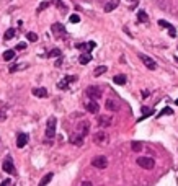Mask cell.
<instances>
[{
	"instance_id": "obj_1",
	"label": "cell",
	"mask_w": 178,
	"mask_h": 186,
	"mask_svg": "<svg viewBox=\"0 0 178 186\" xmlns=\"http://www.w3.org/2000/svg\"><path fill=\"white\" fill-rule=\"evenodd\" d=\"M56 129H57V119H56V116H51L46 123V137L52 139L56 135Z\"/></svg>"
},
{
	"instance_id": "obj_2",
	"label": "cell",
	"mask_w": 178,
	"mask_h": 186,
	"mask_svg": "<svg viewBox=\"0 0 178 186\" xmlns=\"http://www.w3.org/2000/svg\"><path fill=\"white\" fill-rule=\"evenodd\" d=\"M136 162H137V165L144 170H152L155 167V160L151 159V157H139Z\"/></svg>"
},
{
	"instance_id": "obj_3",
	"label": "cell",
	"mask_w": 178,
	"mask_h": 186,
	"mask_svg": "<svg viewBox=\"0 0 178 186\" xmlns=\"http://www.w3.org/2000/svg\"><path fill=\"white\" fill-rule=\"evenodd\" d=\"M91 165L98 170H105L108 167V159H106L105 155H96V157H93V160H91Z\"/></svg>"
},
{
	"instance_id": "obj_4",
	"label": "cell",
	"mask_w": 178,
	"mask_h": 186,
	"mask_svg": "<svg viewBox=\"0 0 178 186\" xmlns=\"http://www.w3.org/2000/svg\"><path fill=\"white\" fill-rule=\"evenodd\" d=\"M85 95H87L90 100H98L100 96H101V88L91 85V87H88L87 90H85Z\"/></svg>"
},
{
	"instance_id": "obj_5",
	"label": "cell",
	"mask_w": 178,
	"mask_h": 186,
	"mask_svg": "<svg viewBox=\"0 0 178 186\" xmlns=\"http://www.w3.org/2000/svg\"><path fill=\"white\" fill-rule=\"evenodd\" d=\"M2 168L5 173H8V175H15V165H13V160H12V157H5V160L2 163Z\"/></svg>"
},
{
	"instance_id": "obj_6",
	"label": "cell",
	"mask_w": 178,
	"mask_h": 186,
	"mask_svg": "<svg viewBox=\"0 0 178 186\" xmlns=\"http://www.w3.org/2000/svg\"><path fill=\"white\" fill-rule=\"evenodd\" d=\"M139 59L142 61V64H144L149 70H155V69H157V64H155V61L152 59V57H149L146 54H139Z\"/></svg>"
},
{
	"instance_id": "obj_7",
	"label": "cell",
	"mask_w": 178,
	"mask_h": 186,
	"mask_svg": "<svg viewBox=\"0 0 178 186\" xmlns=\"http://www.w3.org/2000/svg\"><path fill=\"white\" fill-rule=\"evenodd\" d=\"M51 31L54 33V36L56 38H64L66 36V26H64L62 23H54L52 26H51Z\"/></svg>"
},
{
	"instance_id": "obj_8",
	"label": "cell",
	"mask_w": 178,
	"mask_h": 186,
	"mask_svg": "<svg viewBox=\"0 0 178 186\" xmlns=\"http://www.w3.org/2000/svg\"><path fill=\"white\" fill-rule=\"evenodd\" d=\"M108 140H110V137H108V134H106L105 131H98L93 135V142H95V144H98V145H103Z\"/></svg>"
},
{
	"instance_id": "obj_9",
	"label": "cell",
	"mask_w": 178,
	"mask_h": 186,
	"mask_svg": "<svg viewBox=\"0 0 178 186\" xmlns=\"http://www.w3.org/2000/svg\"><path fill=\"white\" fill-rule=\"evenodd\" d=\"M69 142H70V144H74V145H77V147H82L83 142H85V135L75 132V134H72V135L69 137Z\"/></svg>"
},
{
	"instance_id": "obj_10",
	"label": "cell",
	"mask_w": 178,
	"mask_h": 186,
	"mask_svg": "<svg viewBox=\"0 0 178 186\" xmlns=\"http://www.w3.org/2000/svg\"><path fill=\"white\" fill-rule=\"evenodd\" d=\"M105 106H106V110H110V111H119L121 110V103L118 101L116 98H108V100H106V103H105Z\"/></svg>"
},
{
	"instance_id": "obj_11",
	"label": "cell",
	"mask_w": 178,
	"mask_h": 186,
	"mask_svg": "<svg viewBox=\"0 0 178 186\" xmlns=\"http://www.w3.org/2000/svg\"><path fill=\"white\" fill-rule=\"evenodd\" d=\"M85 110H87L88 113H91V114H96L98 110H100L98 101H96V100H88V101L85 103Z\"/></svg>"
},
{
	"instance_id": "obj_12",
	"label": "cell",
	"mask_w": 178,
	"mask_h": 186,
	"mask_svg": "<svg viewBox=\"0 0 178 186\" xmlns=\"http://www.w3.org/2000/svg\"><path fill=\"white\" fill-rule=\"evenodd\" d=\"M96 123H98L100 127H108V126H111L113 119H111V116H108V114H101V116H98Z\"/></svg>"
},
{
	"instance_id": "obj_13",
	"label": "cell",
	"mask_w": 178,
	"mask_h": 186,
	"mask_svg": "<svg viewBox=\"0 0 178 186\" xmlns=\"http://www.w3.org/2000/svg\"><path fill=\"white\" fill-rule=\"evenodd\" d=\"M90 131V121H80L79 124H77V132L82 134V135H87Z\"/></svg>"
},
{
	"instance_id": "obj_14",
	"label": "cell",
	"mask_w": 178,
	"mask_h": 186,
	"mask_svg": "<svg viewBox=\"0 0 178 186\" xmlns=\"http://www.w3.org/2000/svg\"><path fill=\"white\" fill-rule=\"evenodd\" d=\"M28 140H30V137H28L26 134H23V132L18 134V135H17V147H18V149H23V147L28 144Z\"/></svg>"
},
{
	"instance_id": "obj_15",
	"label": "cell",
	"mask_w": 178,
	"mask_h": 186,
	"mask_svg": "<svg viewBox=\"0 0 178 186\" xmlns=\"http://www.w3.org/2000/svg\"><path fill=\"white\" fill-rule=\"evenodd\" d=\"M119 2H121V0H110V2L105 5V12H106V13H110V12H113L115 8H118Z\"/></svg>"
},
{
	"instance_id": "obj_16",
	"label": "cell",
	"mask_w": 178,
	"mask_h": 186,
	"mask_svg": "<svg viewBox=\"0 0 178 186\" xmlns=\"http://www.w3.org/2000/svg\"><path fill=\"white\" fill-rule=\"evenodd\" d=\"M33 95L34 96H38V98H46L47 96V90L44 87H39V88H33Z\"/></svg>"
},
{
	"instance_id": "obj_17",
	"label": "cell",
	"mask_w": 178,
	"mask_h": 186,
	"mask_svg": "<svg viewBox=\"0 0 178 186\" xmlns=\"http://www.w3.org/2000/svg\"><path fill=\"white\" fill-rule=\"evenodd\" d=\"M126 80H127V78H126V75H123V74H119V75H115V77H113V82H115L116 85H124Z\"/></svg>"
},
{
	"instance_id": "obj_18",
	"label": "cell",
	"mask_w": 178,
	"mask_h": 186,
	"mask_svg": "<svg viewBox=\"0 0 178 186\" xmlns=\"http://www.w3.org/2000/svg\"><path fill=\"white\" fill-rule=\"evenodd\" d=\"M91 61V54L90 52H85V54H82L80 57H79V62L82 64V66H85V64H88Z\"/></svg>"
},
{
	"instance_id": "obj_19",
	"label": "cell",
	"mask_w": 178,
	"mask_h": 186,
	"mask_svg": "<svg viewBox=\"0 0 178 186\" xmlns=\"http://www.w3.org/2000/svg\"><path fill=\"white\" fill-rule=\"evenodd\" d=\"M137 21H139V23H147V21H149V17H147V13L144 10L137 12Z\"/></svg>"
},
{
	"instance_id": "obj_20",
	"label": "cell",
	"mask_w": 178,
	"mask_h": 186,
	"mask_svg": "<svg viewBox=\"0 0 178 186\" xmlns=\"http://www.w3.org/2000/svg\"><path fill=\"white\" fill-rule=\"evenodd\" d=\"M28 67V64L26 62H21V64H15V66H12L10 67V72H18V70H23Z\"/></svg>"
},
{
	"instance_id": "obj_21",
	"label": "cell",
	"mask_w": 178,
	"mask_h": 186,
	"mask_svg": "<svg viewBox=\"0 0 178 186\" xmlns=\"http://www.w3.org/2000/svg\"><path fill=\"white\" fill-rule=\"evenodd\" d=\"M52 3H54L56 7H57V8H59L62 13H66V12H67V5L64 3L62 0H52Z\"/></svg>"
},
{
	"instance_id": "obj_22",
	"label": "cell",
	"mask_w": 178,
	"mask_h": 186,
	"mask_svg": "<svg viewBox=\"0 0 178 186\" xmlns=\"http://www.w3.org/2000/svg\"><path fill=\"white\" fill-rule=\"evenodd\" d=\"M15 33H17V31L13 30V28L7 30V31H5V34H3V39H5V41H10L12 38H15Z\"/></svg>"
},
{
	"instance_id": "obj_23",
	"label": "cell",
	"mask_w": 178,
	"mask_h": 186,
	"mask_svg": "<svg viewBox=\"0 0 178 186\" xmlns=\"http://www.w3.org/2000/svg\"><path fill=\"white\" fill-rule=\"evenodd\" d=\"M131 147H132L134 152H141L142 147H144V144H142V142H137V140H132L131 142Z\"/></svg>"
},
{
	"instance_id": "obj_24",
	"label": "cell",
	"mask_w": 178,
	"mask_h": 186,
	"mask_svg": "<svg viewBox=\"0 0 178 186\" xmlns=\"http://www.w3.org/2000/svg\"><path fill=\"white\" fill-rule=\"evenodd\" d=\"M106 70H108V67H106V66H98V67L95 69L93 75H95V77H100V75H103V74L106 72Z\"/></svg>"
},
{
	"instance_id": "obj_25",
	"label": "cell",
	"mask_w": 178,
	"mask_h": 186,
	"mask_svg": "<svg viewBox=\"0 0 178 186\" xmlns=\"http://www.w3.org/2000/svg\"><path fill=\"white\" fill-rule=\"evenodd\" d=\"M52 175H54V173H47V175H46V176H44V178H42V180L39 181V184H38V186H46L49 181L52 180Z\"/></svg>"
},
{
	"instance_id": "obj_26",
	"label": "cell",
	"mask_w": 178,
	"mask_h": 186,
	"mask_svg": "<svg viewBox=\"0 0 178 186\" xmlns=\"http://www.w3.org/2000/svg\"><path fill=\"white\" fill-rule=\"evenodd\" d=\"M142 114H144V116H142L139 121H142V119H144V118H147V116H152V114H154V110H151V108H146V106H144V108H142Z\"/></svg>"
},
{
	"instance_id": "obj_27",
	"label": "cell",
	"mask_w": 178,
	"mask_h": 186,
	"mask_svg": "<svg viewBox=\"0 0 178 186\" xmlns=\"http://www.w3.org/2000/svg\"><path fill=\"white\" fill-rule=\"evenodd\" d=\"M13 57H15V51H12V49H10V51H5V52H3V59H5V61H12Z\"/></svg>"
},
{
	"instance_id": "obj_28",
	"label": "cell",
	"mask_w": 178,
	"mask_h": 186,
	"mask_svg": "<svg viewBox=\"0 0 178 186\" xmlns=\"http://www.w3.org/2000/svg\"><path fill=\"white\" fill-rule=\"evenodd\" d=\"M26 38H28V41L36 42V41H38V34H36V33H26Z\"/></svg>"
},
{
	"instance_id": "obj_29",
	"label": "cell",
	"mask_w": 178,
	"mask_h": 186,
	"mask_svg": "<svg viewBox=\"0 0 178 186\" xmlns=\"http://www.w3.org/2000/svg\"><path fill=\"white\" fill-rule=\"evenodd\" d=\"M165 114H173V110L168 108V106H167V108H163V110L159 113V118H160V116H165Z\"/></svg>"
},
{
	"instance_id": "obj_30",
	"label": "cell",
	"mask_w": 178,
	"mask_h": 186,
	"mask_svg": "<svg viewBox=\"0 0 178 186\" xmlns=\"http://www.w3.org/2000/svg\"><path fill=\"white\" fill-rule=\"evenodd\" d=\"M49 5H51L49 2H42V3H39V7H38V10H36V12H38V13H41L42 10H46V8H47Z\"/></svg>"
},
{
	"instance_id": "obj_31",
	"label": "cell",
	"mask_w": 178,
	"mask_h": 186,
	"mask_svg": "<svg viewBox=\"0 0 178 186\" xmlns=\"http://www.w3.org/2000/svg\"><path fill=\"white\" fill-rule=\"evenodd\" d=\"M57 87H59L61 90H66V88L69 87V83H67V80H66V78H62V80L57 83Z\"/></svg>"
},
{
	"instance_id": "obj_32",
	"label": "cell",
	"mask_w": 178,
	"mask_h": 186,
	"mask_svg": "<svg viewBox=\"0 0 178 186\" xmlns=\"http://www.w3.org/2000/svg\"><path fill=\"white\" fill-rule=\"evenodd\" d=\"M159 26H162V28H167V30H168V28L172 26V25H170L168 21H165V20H159Z\"/></svg>"
},
{
	"instance_id": "obj_33",
	"label": "cell",
	"mask_w": 178,
	"mask_h": 186,
	"mask_svg": "<svg viewBox=\"0 0 178 186\" xmlns=\"http://www.w3.org/2000/svg\"><path fill=\"white\" fill-rule=\"evenodd\" d=\"M47 56H49V57H59V56H61V51H59V49H52V51L49 52Z\"/></svg>"
},
{
	"instance_id": "obj_34",
	"label": "cell",
	"mask_w": 178,
	"mask_h": 186,
	"mask_svg": "<svg viewBox=\"0 0 178 186\" xmlns=\"http://www.w3.org/2000/svg\"><path fill=\"white\" fill-rule=\"evenodd\" d=\"M69 20H70V23H79V21H80V17H79V15H70Z\"/></svg>"
},
{
	"instance_id": "obj_35",
	"label": "cell",
	"mask_w": 178,
	"mask_h": 186,
	"mask_svg": "<svg viewBox=\"0 0 178 186\" xmlns=\"http://www.w3.org/2000/svg\"><path fill=\"white\" fill-rule=\"evenodd\" d=\"M168 34H170L172 38L176 36V30H175V26H170V28H168Z\"/></svg>"
},
{
	"instance_id": "obj_36",
	"label": "cell",
	"mask_w": 178,
	"mask_h": 186,
	"mask_svg": "<svg viewBox=\"0 0 178 186\" xmlns=\"http://www.w3.org/2000/svg\"><path fill=\"white\" fill-rule=\"evenodd\" d=\"M95 46H96V44H95V42H93V41H90V42H87V52H90V51H91V49H93Z\"/></svg>"
},
{
	"instance_id": "obj_37",
	"label": "cell",
	"mask_w": 178,
	"mask_h": 186,
	"mask_svg": "<svg viewBox=\"0 0 178 186\" xmlns=\"http://www.w3.org/2000/svg\"><path fill=\"white\" fill-rule=\"evenodd\" d=\"M13 183H12V180H3V183L0 184V186H12Z\"/></svg>"
},
{
	"instance_id": "obj_38",
	"label": "cell",
	"mask_w": 178,
	"mask_h": 186,
	"mask_svg": "<svg viewBox=\"0 0 178 186\" xmlns=\"http://www.w3.org/2000/svg\"><path fill=\"white\" fill-rule=\"evenodd\" d=\"M25 47H26L25 42H18V44H17V49H25Z\"/></svg>"
},
{
	"instance_id": "obj_39",
	"label": "cell",
	"mask_w": 178,
	"mask_h": 186,
	"mask_svg": "<svg viewBox=\"0 0 178 186\" xmlns=\"http://www.w3.org/2000/svg\"><path fill=\"white\" fill-rule=\"evenodd\" d=\"M80 186H91V183H90V181H83Z\"/></svg>"
},
{
	"instance_id": "obj_40",
	"label": "cell",
	"mask_w": 178,
	"mask_h": 186,
	"mask_svg": "<svg viewBox=\"0 0 178 186\" xmlns=\"http://www.w3.org/2000/svg\"><path fill=\"white\" fill-rule=\"evenodd\" d=\"M83 2H87V3H90V2H91V0H83Z\"/></svg>"
},
{
	"instance_id": "obj_41",
	"label": "cell",
	"mask_w": 178,
	"mask_h": 186,
	"mask_svg": "<svg viewBox=\"0 0 178 186\" xmlns=\"http://www.w3.org/2000/svg\"><path fill=\"white\" fill-rule=\"evenodd\" d=\"M175 105H176V106H178V98H176V101H175Z\"/></svg>"
},
{
	"instance_id": "obj_42",
	"label": "cell",
	"mask_w": 178,
	"mask_h": 186,
	"mask_svg": "<svg viewBox=\"0 0 178 186\" xmlns=\"http://www.w3.org/2000/svg\"><path fill=\"white\" fill-rule=\"evenodd\" d=\"M175 61H176V62H178V57H175Z\"/></svg>"
}]
</instances>
